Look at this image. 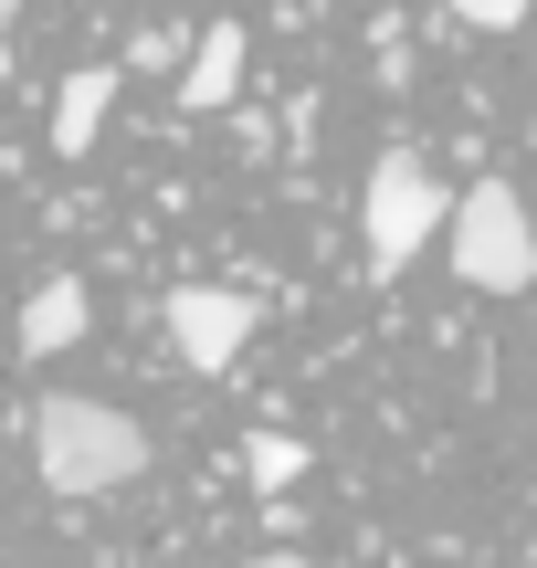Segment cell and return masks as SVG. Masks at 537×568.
<instances>
[{"label":"cell","instance_id":"obj_1","mask_svg":"<svg viewBox=\"0 0 537 568\" xmlns=\"http://www.w3.org/2000/svg\"><path fill=\"white\" fill-rule=\"evenodd\" d=\"M32 464L53 495H116L148 474V432L126 422L116 400H84V389H53L32 410Z\"/></svg>","mask_w":537,"mask_h":568},{"label":"cell","instance_id":"obj_2","mask_svg":"<svg viewBox=\"0 0 537 568\" xmlns=\"http://www.w3.org/2000/svg\"><path fill=\"white\" fill-rule=\"evenodd\" d=\"M443 243H454V274L475 284V295H527L537 284V232H527V201L506 180L464 190L454 222H443Z\"/></svg>","mask_w":537,"mask_h":568},{"label":"cell","instance_id":"obj_3","mask_svg":"<svg viewBox=\"0 0 537 568\" xmlns=\"http://www.w3.org/2000/svg\"><path fill=\"white\" fill-rule=\"evenodd\" d=\"M454 222V190L433 180V159H412V148H391V159L369 169V201H358V243H369V274H401L433 232Z\"/></svg>","mask_w":537,"mask_h":568},{"label":"cell","instance_id":"obj_4","mask_svg":"<svg viewBox=\"0 0 537 568\" xmlns=\"http://www.w3.org/2000/svg\"><path fill=\"white\" fill-rule=\"evenodd\" d=\"M169 316V347H180V368H201V379H222L232 358L253 347V326H264V305L243 295V284H180V295L159 305Z\"/></svg>","mask_w":537,"mask_h":568},{"label":"cell","instance_id":"obj_5","mask_svg":"<svg viewBox=\"0 0 537 568\" xmlns=\"http://www.w3.org/2000/svg\"><path fill=\"white\" fill-rule=\"evenodd\" d=\"M232 84H243V21H201V42L180 63V116H222Z\"/></svg>","mask_w":537,"mask_h":568},{"label":"cell","instance_id":"obj_6","mask_svg":"<svg viewBox=\"0 0 537 568\" xmlns=\"http://www.w3.org/2000/svg\"><path fill=\"white\" fill-rule=\"evenodd\" d=\"M95 326V295H84L74 274H53V284H32V305H21V358H63V347Z\"/></svg>","mask_w":537,"mask_h":568},{"label":"cell","instance_id":"obj_7","mask_svg":"<svg viewBox=\"0 0 537 568\" xmlns=\"http://www.w3.org/2000/svg\"><path fill=\"white\" fill-rule=\"evenodd\" d=\"M105 105H116V74H105V63L63 74V95H53V159H84V148H95Z\"/></svg>","mask_w":537,"mask_h":568},{"label":"cell","instance_id":"obj_8","mask_svg":"<svg viewBox=\"0 0 537 568\" xmlns=\"http://www.w3.org/2000/svg\"><path fill=\"white\" fill-rule=\"evenodd\" d=\"M243 464H253V485H264V495H285L295 474H306V443H285V432H253Z\"/></svg>","mask_w":537,"mask_h":568},{"label":"cell","instance_id":"obj_9","mask_svg":"<svg viewBox=\"0 0 537 568\" xmlns=\"http://www.w3.org/2000/svg\"><path fill=\"white\" fill-rule=\"evenodd\" d=\"M443 11H454V21H475V32H517V21H527V0H443Z\"/></svg>","mask_w":537,"mask_h":568},{"label":"cell","instance_id":"obj_10","mask_svg":"<svg viewBox=\"0 0 537 568\" xmlns=\"http://www.w3.org/2000/svg\"><path fill=\"white\" fill-rule=\"evenodd\" d=\"M243 568H306V558H243Z\"/></svg>","mask_w":537,"mask_h":568}]
</instances>
